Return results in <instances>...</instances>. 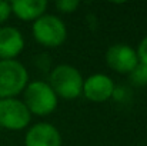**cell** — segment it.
<instances>
[{
	"label": "cell",
	"mask_w": 147,
	"mask_h": 146,
	"mask_svg": "<svg viewBox=\"0 0 147 146\" xmlns=\"http://www.w3.org/2000/svg\"><path fill=\"white\" fill-rule=\"evenodd\" d=\"M136 53H137L139 63H143L147 66V35L140 40L139 46L136 49Z\"/></svg>",
	"instance_id": "obj_13"
},
{
	"label": "cell",
	"mask_w": 147,
	"mask_h": 146,
	"mask_svg": "<svg viewBox=\"0 0 147 146\" xmlns=\"http://www.w3.org/2000/svg\"><path fill=\"white\" fill-rule=\"evenodd\" d=\"M47 83L57 97L71 100L82 96L84 77L73 65L61 63L51 69Z\"/></svg>",
	"instance_id": "obj_1"
},
{
	"label": "cell",
	"mask_w": 147,
	"mask_h": 146,
	"mask_svg": "<svg viewBox=\"0 0 147 146\" xmlns=\"http://www.w3.org/2000/svg\"><path fill=\"white\" fill-rule=\"evenodd\" d=\"M116 85L113 79L104 73H94L84 79L82 95L90 102L103 103L113 97Z\"/></svg>",
	"instance_id": "obj_7"
},
{
	"label": "cell",
	"mask_w": 147,
	"mask_h": 146,
	"mask_svg": "<svg viewBox=\"0 0 147 146\" xmlns=\"http://www.w3.org/2000/svg\"><path fill=\"white\" fill-rule=\"evenodd\" d=\"M29 83V72L17 59L0 60V99L16 97Z\"/></svg>",
	"instance_id": "obj_3"
},
{
	"label": "cell",
	"mask_w": 147,
	"mask_h": 146,
	"mask_svg": "<svg viewBox=\"0 0 147 146\" xmlns=\"http://www.w3.org/2000/svg\"><path fill=\"white\" fill-rule=\"evenodd\" d=\"M30 120L32 115L23 100L17 97L0 99V128L17 132L26 129Z\"/></svg>",
	"instance_id": "obj_5"
},
{
	"label": "cell",
	"mask_w": 147,
	"mask_h": 146,
	"mask_svg": "<svg viewBox=\"0 0 147 146\" xmlns=\"http://www.w3.org/2000/svg\"><path fill=\"white\" fill-rule=\"evenodd\" d=\"M24 49L23 33L13 26H0V60H13Z\"/></svg>",
	"instance_id": "obj_9"
},
{
	"label": "cell",
	"mask_w": 147,
	"mask_h": 146,
	"mask_svg": "<svg viewBox=\"0 0 147 146\" xmlns=\"http://www.w3.org/2000/svg\"><path fill=\"white\" fill-rule=\"evenodd\" d=\"M11 16V7L9 1H3L0 0V26L3 23H6L9 20V17Z\"/></svg>",
	"instance_id": "obj_14"
},
{
	"label": "cell",
	"mask_w": 147,
	"mask_h": 146,
	"mask_svg": "<svg viewBox=\"0 0 147 146\" xmlns=\"http://www.w3.org/2000/svg\"><path fill=\"white\" fill-rule=\"evenodd\" d=\"M129 79L134 86H146L147 85V66L143 63H137V66L129 73Z\"/></svg>",
	"instance_id": "obj_11"
},
{
	"label": "cell",
	"mask_w": 147,
	"mask_h": 146,
	"mask_svg": "<svg viewBox=\"0 0 147 146\" xmlns=\"http://www.w3.org/2000/svg\"><path fill=\"white\" fill-rule=\"evenodd\" d=\"M32 33L34 40L49 49L61 46L67 39V27L63 20L54 14H43L33 22Z\"/></svg>",
	"instance_id": "obj_4"
},
{
	"label": "cell",
	"mask_w": 147,
	"mask_h": 146,
	"mask_svg": "<svg viewBox=\"0 0 147 146\" xmlns=\"http://www.w3.org/2000/svg\"><path fill=\"white\" fill-rule=\"evenodd\" d=\"M79 6H80L79 0H57L56 1V9L61 13H66V14L76 12L79 9Z\"/></svg>",
	"instance_id": "obj_12"
},
{
	"label": "cell",
	"mask_w": 147,
	"mask_h": 146,
	"mask_svg": "<svg viewBox=\"0 0 147 146\" xmlns=\"http://www.w3.org/2000/svg\"><path fill=\"white\" fill-rule=\"evenodd\" d=\"M24 146H61V135L51 123L40 122L27 129Z\"/></svg>",
	"instance_id": "obj_8"
},
{
	"label": "cell",
	"mask_w": 147,
	"mask_h": 146,
	"mask_svg": "<svg viewBox=\"0 0 147 146\" xmlns=\"http://www.w3.org/2000/svg\"><path fill=\"white\" fill-rule=\"evenodd\" d=\"M107 66L121 75H129L139 63L136 49L126 43H116L111 45L110 48L106 50L104 54Z\"/></svg>",
	"instance_id": "obj_6"
},
{
	"label": "cell",
	"mask_w": 147,
	"mask_h": 146,
	"mask_svg": "<svg viewBox=\"0 0 147 146\" xmlns=\"http://www.w3.org/2000/svg\"><path fill=\"white\" fill-rule=\"evenodd\" d=\"M11 14L24 22H34L43 14L49 7L47 0H14L10 3Z\"/></svg>",
	"instance_id": "obj_10"
},
{
	"label": "cell",
	"mask_w": 147,
	"mask_h": 146,
	"mask_svg": "<svg viewBox=\"0 0 147 146\" xmlns=\"http://www.w3.org/2000/svg\"><path fill=\"white\" fill-rule=\"evenodd\" d=\"M23 103L29 109L30 115L36 116H49L59 105V97L53 92L47 82L33 80L29 82L23 90Z\"/></svg>",
	"instance_id": "obj_2"
}]
</instances>
